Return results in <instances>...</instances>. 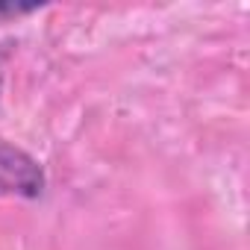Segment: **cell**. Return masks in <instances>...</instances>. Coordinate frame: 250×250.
Wrapping results in <instances>:
<instances>
[{
  "label": "cell",
  "mask_w": 250,
  "mask_h": 250,
  "mask_svg": "<svg viewBox=\"0 0 250 250\" xmlns=\"http://www.w3.org/2000/svg\"><path fill=\"white\" fill-rule=\"evenodd\" d=\"M44 191L42 165L0 136V197H39Z\"/></svg>",
  "instance_id": "cell-1"
},
{
  "label": "cell",
  "mask_w": 250,
  "mask_h": 250,
  "mask_svg": "<svg viewBox=\"0 0 250 250\" xmlns=\"http://www.w3.org/2000/svg\"><path fill=\"white\" fill-rule=\"evenodd\" d=\"M0 83H3V50H0Z\"/></svg>",
  "instance_id": "cell-2"
}]
</instances>
